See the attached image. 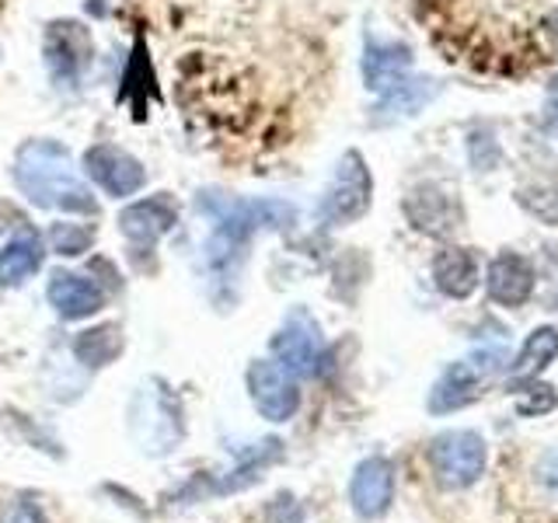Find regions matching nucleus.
I'll use <instances>...</instances> for the list:
<instances>
[{
  "instance_id": "obj_1",
  "label": "nucleus",
  "mask_w": 558,
  "mask_h": 523,
  "mask_svg": "<svg viewBox=\"0 0 558 523\" xmlns=\"http://www.w3.org/2000/svg\"><path fill=\"white\" fill-rule=\"evenodd\" d=\"M14 182L22 196L39 209H60V214L74 217H95L98 199L92 185H87L74 157L57 139H28L14 157Z\"/></svg>"
},
{
  "instance_id": "obj_2",
  "label": "nucleus",
  "mask_w": 558,
  "mask_h": 523,
  "mask_svg": "<svg viewBox=\"0 0 558 523\" xmlns=\"http://www.w3.org/2000/svg\"><path fill=\"white\" fill-rule=\"evenodd\" d=\"M371 196H374V179H371V168L363 161V154L345 150L318 203V220L328 227L353 223L371 209Z\"/></svg>"
},
{
  "instance_id": "obj_3",
  "label": "nucleus",
  "mask_w": 558,
  "mask_h": 523,
  "mask_svg": "<svg viewBox=\"0 0 558 523\" xmlns=\"http://www.w3.org/2000/svg\"><path fill=\"white\" fill-rule=\"evenodd\" d=\"M429 467L447 492L471 488L485 475V440L471 429H447L429 443Z\"/></svg>"
},
{
  "instance_id": "obj_4",
  "label": "nucleus",
  "mask_w": 558,
  "mask_h": 523,
  "mask_svg": "<svg viewBox=\"0 0 558 523\" xmlns=\"http://www.w3.org/2000/svg\"><path fill=\"white\" fill-rule=\"evenodd\" d=\"M43 60L49 66V77L60 87H77L95 60V42L87 25L74 22V17H52L43 35Z\"/></svg>"
},
{
  "instance_id": "obj_5",
  "label": "nucleus",
  "mask_w": 558,
  "mask_h": 523,
  "mask_svg": "<svg viewBox=\"0 0 558 523\" xmlns=\"http://www.w3.org/2000/svg\"><path fill=\"white\" fill-rule=\"evenodd\" d=\"M81 168H84L87 179H92L105 196H112V199H130L147 185V168L140 165L130 150H122L116 144L87 147Z\"/></svg>"
},
{
  "instance_id": "obj_6",
  "label": "nucleus",
  "mask_w": 558,
  "mask_h": 523,
  "mask_svg": "<svg viewBox=\"0 0 558 523\" xmlns=\"http://www.w3.org/2000/svg\"><path fill=\"white\" fill-rule=\"evenodd\" d=\"M248 384L252 405L258 415H266L269 423H290L301 409V388H296V377L287 374L276 360H255L244 374Z\"/></svg>"
},
{
  "instance_id": "obj_7",
  "label": "nucleus",
  "mask_w": 558,
  "mask_h": 523,
  "mask_svg": "<svg viewBox=\"0 0 558 523\" xmlns=\"http://www.w3.org/2000/svg\"><path fill=\"white\" fill-rule=\"evenodd\" d=\"M272 360L293 377H307V374L318 370L322 331H318V325H314V318H307L304 311L290 314L287 325L279 328L276 339H272Z\"/></svg>"
},
{
  "instance_id": "obj_8",
  "label": "nucleus",
  "mask_w": 558,
  "mask_h": 523,
  "mask_svg": "<svg viewBox=\"0 0 558 523\" xmlns=\"http://www.w3.org/2000/svg\"><path fill=\"white\" fill-rule=\"evenodd\" d=\"M157 429L154 433V443H150V453H171L182 440V409L174 394L165 388L161 380L154 384V391H144L136 398V409H133V433H144V429Z\"/></svg>"
},
{
  "instance_id": "obj_9",
  "label": "nucleus",
  "mask_w": 558,
  "mask_h": 523,
  "mask_svg": "<svg viewBox=\"0 0 558 523\" xmlns=\"http://www.w3.org/2000/svg\"><path fill=\"white\" fill-rule=\"evenodd\" d=\"M405 217L418 234L450 238L461 227V206L453 199L450 188L436 182H423L405 196Z\"/></svg>"
},
{
  "instance_id": "obj_10",
  "label": "nucleus",
  "mask_w": 558,
  "mask_h": 523,
  "mask_svg": "<svg viewBox=\"0 0 558 523\" xmlns=\"http://www.w3.org/2000/svg\"><path fill=\"white\" fill-rule=\"evenodd\" d=\"M349 502H353V513L363 520H377L388 513L395 502V464L380 458V453L360 461L353 482H349Z\"/></svg>"
},
{
  "instance_id": "obj_11",
  "label": "nucleus",
  "mask_w": 558,
  "mask_h": 523,
  "mask_svg": "<svg viewBox=\"0 0 558 523\" xmlns=\"http://www.w3.org/2000/svg\"><path fill=\"white\" fill-rule=\"evenodd\" d=\"M493 360H496V353L450 363L429 394V412L444 415V412H458V409L471 405V401L482 394V384H485V374L493 370Z\"/></svg>"
},
{
  "instance_id": "obj_12",
  "label": "nucleus",
  "mask_w": 558,
  "mask_h": 523,
  "mask_svg": "<svg viewBox=\"0 0 558 523\" xmlns=\"http://www.w3.org/2000/svg\"><path fill=\"white\" fill-rule=\"evenodd\" d=\"M174 223H179V206H174L168 192H161V196L136 199L130 203V209H122L119 231L126 241L140 244V248H150V244L161 241Z\"/></svg>"
},
{
  "instance_id": "obj_13",
  "label": "nucleus",
  "mask_w": 558,
  "mask_h": 523,
  "mask_svg": "<svg viewBox=\"0 0 558 523\" xmlns=\"http://www.w3.org/2000/svg\"><path fill=\"white\" fill-rule=\"evenodd\" d=\"M46 296H49V304L57 307L60 318H66V321H84L105 307V290L95 283V279H87L81 272H66V269H57L49 276Z\"/></svg>"
},
{
  "instance_id": "obj_14",
  "label": "nucleus",
  "mask_w": 558,
  "mask_h": 523,
  "mask_svg": "<svg viewBox=\"0 0 558 523\" xmlns=\"http://www.w3.org/2000/svg\"><path fill=\"white\" fill-rule=\"evenodd\" d=\"M488 296L502 307H523L534 293V266L520 252H502L493 258L485 276Z\"/></svg>"
},
{
  "instance_id": "obj_15",
  "label": "nucleus",
  "mask_w": 558,
  "mask_h": 523,
  "mask_svg": "<svg viewBox=\"0 0 558 523\" xmlns=\"http://www.w3.org/2000/svg\"><path fill=\"white\" fill-rule=\"evenodd\" d=\"M433 283L450 301H464L478 287V258L475 252L447 244V248L433 258Z\"/></svg>"
},
{
  "instance_id": "obj_16",
  "label": "nucleus",
  "mask_w": 558,
  "mask_h": 523,
  "mask_svg": "<svg viewBox=\"0 0 558 523\" xmlns=\"http://www.w3.org/2000/svg\"><path fill=\"white\" fill-rule=\"evenodd\" d=\"M412 49L405 42H366L363 49V81L371 92H388L401 77H409Z\"/></svg>"
},
{
  "instance_id": "obj_17",
  "label": "nucleus",
  "mask_w": 558,
  "mask_h": 523,
  "mask_svg": "<svg viewBox=\"0 0 558 523\" xmlns=\"http://www.w3.org/2000/svg\"><path fill=\"white\" fill-rule=\"evenodd\" d=\"M43 255H46V241L25 227V231H17L8 244L4 252H0V287H22L28 279L43 269Z\"/></svg>"
},
{
  "instance_id": "obj_18",
  "label": "nucleus",
  "mask_w": 558,
  "mask_h": 523,
  "mask_svg": "<svg viewBox=\"0 0 558 523\" xmlns=\"http://www.w3.org/2000/svg\"><path fill=\"white\" fill-rule=\"evenodd\" d=\"M436 92H440V84L429 77H401L395 87H388V92L380 95L377 122H398V119L418 115L436 98Z\"/></svg>"
},
{
  "instance_id": "obj_19",
  "label": "nucleus",
  "mask_w": 558,
  "mask_h": 523,
  "mask_svg": "<svg viewBox=\"0 0 558 523\" xmlns=\"http://www.w3.org/2000/svg\"><path fill=\"white\" fill-rule=\"evenodd\" d=\"M122 345H126V339H122V325L109 321V325L81 331V336L74 339V356L84 366L98 370V366H109L112 360L122 356Z\"/></svg>"
},
{
  "instance_id": "obj_20",
  "label": "nucleus",
  "mask_w": 558,
  "mask_h": 523,
  "mask_svg": "<svg viewBox=\"0 0 558 523\" xmlns=\"http://www.w3.org/2000/svg\"><path fill=\"white\" fill-rule=\"evenodd\" d=\"M558 356V328L545 325V328H537L531 331V339L523 342V349L517 353L513 366H510V380H513V388L520 380H531L537 377L545 366Z\"/></svg>"
},
{
  "instance_id": "obj_21",
  "label": "nucleus",
  "mask_w": 558,
  "mask_h": 523,
  "mask_svg": "<svg viewBox=\"0 0 558 523\" xmlns=\"http://www.w3.org/2000/svg\"><path fill=\"white\" fill-rule=\"evenodd\" d=\"M46 241H49V248L57 252V255L77 258V255H84L95 244V231H92V227H84V223L60 220V223H52L49 231H46Z\"/></svg>"
},
{
  "instance_id": "obj_22",
  "label": "nucleus",
  "mask_w": 558,
  "mask_h": 523,
  "mask_svg": "<svg viewBox=\"0 0 558 523\" xmlns=\"http://www.w3.org/2000/svg\"><path fill=\"white\" fill-rule=\"evenodd\" d=\"M520 206L541 223H558V185L555 182H537L520 192Z\"/></svg>"
},
{
  "instance_id": "obj_23",
  "label": "nucleus",
  "mask_w": 558,
  "mask_h": 523,
  "mask_svg": "<svg viewBox=\"0 0 558 523\" xmlns=\"http://www.w3.org/2000/svg\"><path fill=\"white\" fill-rule=\"evenodd\" d=\"M513 405L523 418H537V415H548L558 409V391L551 388V384H523V388H517V398Z\"/></svg>"
},
{
  "instance_id": "obj_24",
  "label": "nucleus",
  "mask_w": 558,
  "mask_h": 523,
  "mask_svg": "<svg viewBox=\"0 0 558 523\" xmlns=\"http://www.w3.org/2000/svg\"><path fill=\"white\" fill-rule=\"evenodd\" d=\"M266 523H307V516H304V506L296 502V496H290V492H279V496L269 502V510H266Z\"/></svg>"
},
{
  "instance_id": "obj_25",
  "label": "nucleus",
  "mask_w": 558,
  "mask_h": 523,
  "mask_svg": "<svg viewBox=\"0 0 558 523\" xmlns=\"http://www.w3.org/2000/svg\"><path fill=\"white\" fill-rule=\"evenodd\" d=\"M0 523H49L46 520V513H43V506L35 502V499H28V496H22V499H14L8 510H4V516H0Z\"/></svg>"
},
{
  "instance_id": "obj_26",
  "label": "nucleus",
  "mask_w": 558,
  "mask_h": 523,
  "mask_svg": "<svg viewBox=\"0 0 558 523\" xmlns=\"http://www.w3.org/2000/svg\"><path fill=\"white\" fill-rule=\"evenodd\" d=\"M537 475H541V485H545L551 496H558V450H555V453H548V458L541 461Z\"/></svg>"
},
{
  "instance_id": "obj_27",
  "label": "nucleus",
  "mask_w": 558,
  "mask_h": 523,
  "mask_svg": "<svg viewBox=\"0 0 558 523\" xmlns=\"http://www.w3.org/2000/svg\"><path fill=\"white\" fill-rule=\"evenodd\" d=\"M541 32H545V39L551 42V49L558 52V8H551L545 14V22H541Z\"/></svg>"
},
{
  "instance_id": "obj_28",
  "label": "nucleus",
  "mask_w": 558,
  "mask_h": 523,
  "mask_svg": "<svg viewBox=\"0 0 558 523\" xmlns=\"http://www.w3.org/2000/svg\"><path fill=\"white\" fill-rule=\"evenodd\" d=\"M548 126H551V130L558 133V105H555V101L548 105Z\"/></svg>"
},
{
  "instance_id": "obj_29",
  "label": "nucleus",
  "mask_w": 558,
  "mask_h": 523,
  "mask_svg": "<svg viewBox=\"0 0 558 523\" xmlns=\"http://www.w3.org/2000/svg\"><path fill=\"white\" fill-rule=\"evenodd\" d=\"M555 87H558V81H555Z\"/></svg>"
}]
</instances>
